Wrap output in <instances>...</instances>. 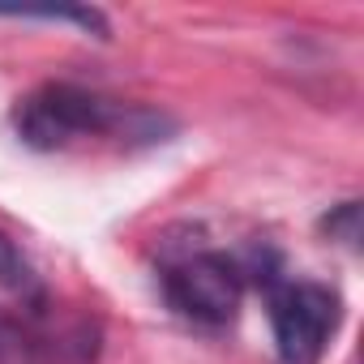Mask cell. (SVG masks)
<instances>
[{"mask_svg":"<svg viewBox=\"0 0 364 364\" xmlns=\"http://www.w3.org/2000/svg\"><path fill=\"white\" fill-rule=\"evenodd\" d=\"M0 291H9L22 309H43L52 304V291L43 283V274L35 270V262L26 257V249L0 228Z\"/></svg>","mask_w":364,"mask_h":364,"instance_id":"5","label":"cell"},{"mask_svg":"<svg viewBox=\"0 0 364 364\" xmlns=\"http://www.w3.org/2000/svg\"><path fill=\"white\" fill-rule=\"evenodd\" d=\"M249 270L240 249L219 245H167L159 262L163 304L193 330H228L249 296Z\"/></svg>","mask_w":364,"mask_h":364,"instance_id":"2","label":"cell"},{"mask_svg":"<svg viewBox=\"0 0 364 364\" xmlns=\"http://www.w3.org/2000/svg\"><path fill=\"white\" fill-rule=\"evenodd\" d=\"M14 133L22 146L43 154H65L82 146L150 150L176 137V116L150 103H129L99 95L77 82H43L14 103Z\"/></svg>","mask_w":364,"mask_h":364,"instance_id":"1","label":"cell"},{"mask_svg":"<svg viewBox=\"0 0 364 364\" xmlns=\"http://www.w3.org/2000/svg\"><path fill=\"white\" fill-rule=\"evenodd\" d=\"M0 18H14V22H52V26H73L82 35L107 39L112 26L99 9H0Z\"/></svg>","mask_w":364,"mask_h":364,"instance_id":"6","label":"cell"},{"mask_svg":"<svg viewBox=\"0 0 364 364\" xmlns=\"http://www.w3.org/2000/svg\"><path fill=\"white\" fill-rule=\"evenodd\" d=\"M321 236L330 245H343V249H355L360 245V202H338L321 215Z\"/></svg>","mask_w":364,"mask_h":364,"instance_id":"7","label":"cell"},{"mask_svg":"<svg viewBox=\"0 0 364 364\" xmlns=\"http://www.w3.org/2000/svg\"><path fill=\"white\" fill-rule=\"evenodd\" d=\"M257 291L266 296V317H270L279 364H321L343 326L338 287L274 270L257 283Z\"/></svg>","mask_w":364,"mask_h":364,"instance_id":"3","label":"cell"},{"mask_svg":"<svg viewBox=\"0 0 364 364\" xmlns=\"http://www.w3.org/2000/svg\"><path fill=\"white\" fill-rule=\"evenodd\" d=\"M103 330L86 313L52 304H0V364H95Z\"/></svg>","mask_w":364,"mask_h":364,"instance_id":"4","label":"cell"}]
</instances>
